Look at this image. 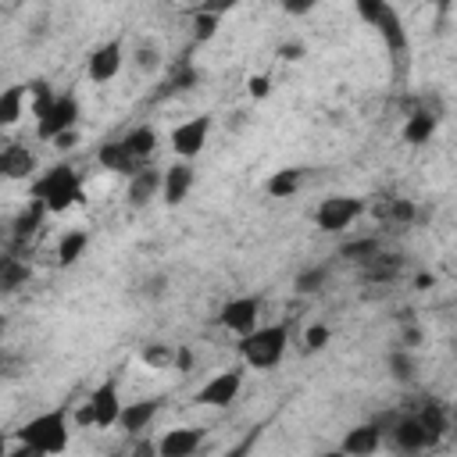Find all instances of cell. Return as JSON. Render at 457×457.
<instances>
[{
    "instance_id": "obj_3",
    "label": "cell",
    "mask_w": 457,
    "mask_h": 457,
    "mask_svg": "<svg viewBox=\"0 0 457 457\" xmlns=\"http://www.w3.org/2000/svg\"><path fill=\"white\" fill-rule=\"evenodd\" d=\"M286 343H289V325H282V321L257 325L253 332L239 336V357L253 371H271L286 357Z\"/></svg>"
},
{
    "instance_id": "obj_44",
    "label": "cell",
    "mask_w": 457,
    "mask_h": 457,
    "mask_svg": "<svg viewBox=\"0 0 457 457\" xmlns=\"http://www.w3.org/2000/svg\"><path fill=\"white\" fill-rule=\"evenodd\" d=\"M450 421H453V428H457V400H453V407H450Z\"/></svg>"
},
{
    "instance_id": "obj_6",
    "label": "cell",
    "mask_w": 457,
    "mask_h": 457,
    "mask_svg": "<svg viewBox=\"0 0 457 457\" xmlns=\"http://www.w3.org/2000/svg\"><path fill=\"white\" fill-rule=\"evenodd\" d=\"M361 214H364L361 196L336 193V196H325V200L314 207V225H318V232L336 236V232H346V228H350V225H353Z\"/></svg>"
},
{
    "instance_id": "obj_4",
    "label": "cell",
    "mask_w": 457,
    "mask_h": 457,
    "mask_svg": "<svg viewBox=\"0 0 457 457\" xmlns=\"http://www.w3.org/2000/svg\"><path fill=\"white\" fill-rule=\"evenodd\" d=\"M353 4H357L361 21L371 25V29L382 36V43H386V50H389L393 57L407 54V29H403L400 11H396L389 0H353Z\"/></svg>"
},
{
    "instance_id": "obj_2",
    "label": "cell",
    "mask_w": 457,
    "mask_h": 457,
    "mask_svg": "<svg viewBox=\"0 0 457 457\" xmlns=\"http://www.w3.org/2000/svg\"><path fill=\"white\" fill-rule=\"evenodd\" d=\"M32 200H39L50 214H64L82 200V179L71 164H50L43 175L32 179Z\"/></svg>"
},
{
    "instance_id": "obj_14",
    "label": "cell",
    "mask_w": 457,
    "mask_h": 457,
    "mask_svg": "<svg viewBox=\"0 0 457 457\" xmlns=\"http://www.w3.org/2000/svg\"><path fill=\"white\" fill-rule=\"evenodd\" d=\"M200 443H204V432L200 428H168L157 443H154V453H161V457H193L196 450H200Z\"/></svg>"
},
{
    "instance_id": "obj_30",
    "label": "cell",
    "mask_w": 457,
    "mask_h": 457,
    "mask_svg": "<svg viewBox=\"0 0 457 457\" xmlns=\"http://www.w3.org/2000/svg\"><path fill=\"white\" fill-rule=\"evenodd\" d=\"M32 278V268L29 264H21L18 257H7L4 261V271H0V286L7 289V293H14L21 282H29Z\"/></svg>"
},
{
    "instance_id": "obj_32",
    "label": "cell",
    "mask_w": 457,
    "mask_h": 457,
    "mask_svg": "<svg viewBox=\"0 0 457 457\" xmlns=\"http://www.w3.org/2000/svg\"><path fill=\"white\" fill-rule=\"evenodd\" d=\"M46 214H50V211H46L39 200H29V207H25V211L18 214V221H14V232H18V236H29V232H36V225H39Z\"/></svg>"
},
{
    "instance_id": "obj_17",
    "label": "cell",
    "mask_w": 457,
    "mask_h": 457,
    "mask_svg": "<svg viewBox=\"0 0 457 457\" xmlns=\"http://www.w3.org/2000/svg\"><path fill=\"white\" fill-rule=\"evenodd\" d=\"M161 186H164V171H157V168H139L136 175H129V189H125L129 207H146L154 196H161Z\"/></svg>"
},
{
    "instance_id": "obj_38",
    "label": "cell",
    "mask_w": 457,
    "mask_h": 457,
    "mask_svg": "<svg viewBox=\"0 0 457 457\" xmlns=\"http://www.w3.org/2000/svg\"><path fill=\"white\" fill-rule=\"evenodd\" d=\"M246 93H250L253 100H264V96L271 93V79H268V75H250V79H246Z\"/></svg>"
},
{
    "instance_id": "obj_43",
    "label": "cell",
    "mask_w": 457,
    "mask_h": 457,
    "mask_svg": "<svg viewBox=\"0 0 457 457\" xmlns=\"http://www.w3.org/2000/svg\"><path fill=\"white\" fill-rule=\"evenodd\" d=\"M414 282H418V289H432L436 286V275H418Z\"/></svg>"
},
{
    "instance_id": "obj_13",
    "label": "cell",
    "mask_w": 457,
    "mask_h": 457,
    "mask_svg": "<svg viewBox=\"0 0 457 457\" xmlns=\"http://www.w3.org/2000/svg\"><path fill=\"white\" fill-rule=\"evenodd\" d=\"M36 171H39V161L25 143H7L0 150V175L4 179L21 182V179H36Z\"/></svg>"
},
{
    "instance_id": "obj_7",
    "label": "cell",
    "mask_w": 457,
    "mask_h": 457,
    "mask_svg": "<svg viewBox=\"0 0 457 457\" xmlns=\"http://www.w3.org/2000/svg\"><path fill=\"white\" fill-rule=\"evenodd\" d=\"M211 129H214V118H211V114H193V118L179 121V125L171 129V150H175L182 161L200 157V150H204L207 139H211Z\"/></svg>"
},
{
    "instance_id": "obj_24",
    "label": "cell",
    "mask_w": 457,
    "mask_h": 457,
    "mask_svg": "<svg viewBox=\"0 0 457 457\" xmlns=\"http://www.w3.org/2000/svg\"><path fill=\"white\" fill-rule=\"evenodd\" d=\"M300 186H303V171H300V168H278V171H271V175H268L264 193H268V196H275V200H289Z\"/></svg>"
},
{
    "instance_id": "obj_15",
    "label": "cell",
    "mask_w": 457,
    "mask_h": 457,
    "mask_svg": "<svg viewBox=\"0 0 457 457\" xmlns=\"http://www.w3.org/2000/svg\"><path fill=\"white\" fill-rule=\"evenodd\" d=\"M382 439H386V428H382L378 421H364V425L346 428L339 450H343V453H353V457H368V453H375V450L382 446Z\"/></svg>"
},
{
    "instance_id": "obj_20",
    "label": "cell",
    "mask_w": 457,
    "mask_h": 457,
    "mask_svg": "<svg viewBox=\"0 0 457 457\" xmlns=\"http://www.w3.org/2000/svg\"><path fill=\"white\" fill-rule=\"evenodd\" d=\"M400 271H403V257H396V253H371L368 261H361V275L371 286H386V282L400 278Z\"/></svg>"
},
{
    "instance_id": "obj_8",
    "label": "cell",
    "mask_w": 457,
    "mask_h": 457,
    "mask_svg": "<svg viewBox=\"0 0 457 457\" xmlns=\"http://www.w3.org/2000/svg\"><path fill=\"white\" fill-rule=\"evenodd\" d=\"M243 393V371L239 368H225L218 375H211L200 389H196V403L200 407H232Z\"/></svg>"
},
{
    "instance_id": "obj_41",
    "label": "cell",
    "mask_w": 457,
    "mask_h": 457,
    "mask_svg": "<svg viewBox=\"0 0 457 457\" xmlns=\"http://www.w3.org/2000/svg\"><path fill=\"white\" fill-rule=\"evenodd\" d=\"M278 57H286V61H300V57H303V46H300V43H282V46H278Z\"/></svg>"
},
{
    "instance_id": "obj_1",
    "label": "cell",
    "mask_w": 457,
    "mask_h": 457,
    "mask_svg": "<svg viewBox=\"0 0 457 457\" xmlns=\"http://www.w3.org/2000/svg\"><path fill=\"white\" fill-rule=\"evenodd\" d=\"M68 411L57 407V411H43L36 418H29L21 428H18V446L11 450V457H50V453H64L68 450Z\"/></svg>"
},
{
    "instance_id": "obj_9",
    "label": "cell",
    "mask_w": 457,
    "mask_h": 457,
    "mask_svg": "<svg viewBox=\"0 0 457 457\" xmlns=\"http://www.w3.org/2000/svg\"><path fill=\"white\" fill-rule=\"evenodd\" d=\"M257 318H261V296H253V293L232 296V300H225V303H221V311H218L221 328L236 332V336L253 332V328H257Z\"/></svg>"
},
{
    "instance_id": "obj_18",
    "label": "cell",
    "mask_w": 457,
    "mask_h": 457,
    "mask_svg": "<svg viewBox=\"0 0 457 457\" xmlns=\"http://www.w3.org/2000/svg\"><path fill=\"white\" fill-rule=\"evenodd\" d=\"M96 161H100L104 171H114V175H136V171L143 168V164L132 157V150L125 146V139H107V143H100Z\"/></svg>"
},
{
    "instance_id": "obj_23",
    "label": "cell",
    "mask_w": 457,
    "mask_h": 457,
    "mask_svg": "<svg viewBox=\"0 0 457 457\" xmlns=\"http://www.w3.org/2000/svg\"><path fill=\"white\" fill-rule=\"evenodd\" d=\"M25 107H29V86H7L0 93V125L4 129L18 125L21 114H25Z\"/></svg>"
},
{
    "instance_id": "obj_37",
    "label": "cell",
    "mask_w": 457,
    "mask_h": 457,
    "mask_svg": "<svg viewBox=\"0 0 457 457\" xmlns=\"http://www.w3.org/2000/svg\"><path fill=\"white\" fill-rule=\"evenodd\" d=\"M278 7H282V14H289V18H303V14H311V11L318 7V0H278Z\"/></svg>"
},
{
    "instance_id": "obj_11",
    "label": "cell",
    "mask_w": 457,
    "mask_h": 457,
    "mask_svg": "<svg viewBox=\"0 0 457 457\" xmlns=\"http://www.w3.org/2000/svg\"><path fill=\"white\" fill-rule=\"evenodd\" d=\"M386 432H389V446H393V450H403V453H421V450H428V446L439 443V439L421 425L418 414H407V418L393 421V428H386Z\"/></svg>"
},
{
    "instance_id": "obj_28",
    "label": "cell",
    "mask_w": 457,
    "mask_h": 457,
    "mask_svg": "<svg viewBox=\"0 0 457 457\" xmlns=\"http://www.w3.org/2000/svg\"><path fill=\"white\" fill-rule=\"evenodd\" d=\"M418 418H421V425H425L436 439H443V436L450 432V425H453V421H450V411H446L443 403H436V400H428V403L418 411Z\"/></svg>"
},
{
    "instance_id": "obj_10",
    "label": "cell",
    "mask_w": 457,
    "mask_h": 457,
    "mask_svg": "<svg viewBox=\"0 0 457 457\" xmlns=\"http://www.w3.org/2000/svg\"><path fill=\"white\" fill-rule=\"evenodd\" d=\"M121 68H125V46H121V39H107V43H100V46L86 57V75H89V82H96V86L114 82V79L121 75Z\"/></svg>"
},
{
    "instance_id": "obj_19",
    "label": "cell",
    "mask_w": 457,
    "mask_h": 457,
    "mask_svg": "<svg viewBox=\"0 0 457 457\" xmlns=\"http://www.w3.org/2000/svg\"><path fill=\"white\" fill-rule=\"evenodd\" d=\"M157 411H161V400H157V396H150V400H132V403H125V407H121L118 428H121V432H129V436H136V432L150 428V421L157 418Z\"/></svg>"
},
{
    "instance_id": "obj_39",
    "label": "cell",
    "mask_w": 457,
    "mask_h": 457,
    "mask_svg": "<svg viewBox=\"0 0 457 457\" xmlns=\"http://www.w3.org/2000/svg\"><path fill=\"white\" fill-rule=\"evenodd\" d=\"M421 339H425V332H421V325H403L400 328V346H407V350H418L421 346Z\"/></svg>"
},
{
    "instance_id": "obj_16",
    "label": "cell",
    "mask_w": 457,
    "mask_h": 457,
    "mask_svg": "<svg viewBox=\"0 0 457 457\" xmlns=\"http://www.w3.org/2000/svg\"><path fill=\"white\" fill-rule=\"evenodd\" d=\"M193 182H196V175H193V164H189V161H175L171 168H164V186H161L164 204H168V207H179V204L189 196Z\"/></svg>"
},
{
    "instance_id": "obj_21",
    "label": "cell",
    "mask_w": 457,
    "mask_h": 457,
    "mask_svg": "<svg viewBox=\"0 0 457 457\" xmlns=\"http://www.w3.org/2000/svg\"><path fill=\"white\" fill-rule=\"evenodd\" d=\"M400 136H403V143H411V146L428 143V139L436 136V114H428V111H411V114L403 118V125H400Z\"/></svg>"
},
{
    "instance_id": "obj_29",
    "label": "cell",
    "mask_w": 457,
    "mask_h": 457,
    "mask_svg": "<svg viewBox=\"0 0 457 457\" xmlns=\"http://www.w3.org/2000/svg\"><path fill=\"white\" fill-rule=\"evenodd\" d=\"M325 282H328V268H325V264H311V268H303V271L293 278V289H296L300 296H311V293H321Z\"/></svg>"
},
{
    "instance_id": "obj_22",
    "label": "cell",
    "mask_w": 457,
    "mask_h": 457,
    "mask_svg": "<svg viewBox=\"0 0 457 457\" xmlns=\"http://www.w3.org/2000/svg\"><path fill=\"white\" fill-rule=\"evenodd\" d=\"M386 371H389V378L393 382H400V386H411L414 378H418V361H414V350H407V346H393L389 350V357H386Z\"/></svg>"
},
{
    "instance_id": "obj_33",
    "label": "cell",
    "mask_w": 457,
    "mask_h": 457,
    "mask_svg": "<svg viewBox=\"0 0 457 457\" xmlns=\"http://www.w3.org/2000/svg\"><path fill=\"white\" fill-rule=\"evenodd\" d=\"M371 253H378V239L375 236H364V239H353V243H343V250H339V257H346V261H368Z\"/></svg>"
},
{
    "instance_id": "obj_25",
    "label": "cell",
    "mask_w": 457,
    "mask_h": 457,
    "mask_svg": "<svg viewBox=\"0 0 457 457\" xmlns=\"http://www.w3.org/2000/svg\"><path fill=\"white\" fill-rule=\"evenodd\" d=\"M121 139H125V146L132 150V157H136L139 164L150 161L154 150H157V129H154V125H136V129H129Z\"/></svg>"
},
{
    "instance_id": "obj_42",
    "label": "cell",
    "mask_w": 457,
    "mask_h": 457,
    "mask_svg": "<svg viewBox=\"0 0 457 457\" xmlns=\"http://www.w3.org/2000/svg\"><path fill=\"white\" fill-rule=\"evenodd\" d=\"M75 143H79V132H75V129H68V132H61V136L54 139V146H57V150H71Z\"/></svg>"
},
{
    "instance_id": "obj_5",
    "label": "cell",
    "mask_w": 457,
    "mask_h": 457,
    "mask_svg": "<svg viewBox=\"0 0 457 457\" xmlns=\"http://www.w3.org/2000/svg\"><path fill=\"white\" fill-rule=\"evenodd\" d=\"M79 125V96L75 93H57L39 114H36V136L43 143H54L61 132Z\"/></svg>"
},
{
    "instance_id": "obj_40",
    "label": "cell",
    "mask_w": 457,
    "mask_h": 457,
    "mask_svg": "<svg viewBox=\"0 0 457 457\" xmlns=\"http://www.w3.org/2000/svg\"><path fill=\"white\" fill-rule=\"evenodd\" d=\"M139 293H143V296H161V293H164V275L143 278V282H139Z\"/></svg>"
},
{
    "instance_id": "obj_31",
    "label": "cell",
    "mask_w": 457,
    "mask_h": 457,
    "mask_svg": "<svg viewBox=\"0 0 457 457\" xmlns=\"http://www.w3.org/2000/svg\"><path fill=\"white\" fill-rule=\"evenodd\" d=\"M132 64H136V71H143V75H154L157 68H161V50H157V43H139L136 50H132Z\"/></svg>"
},
{
    "instance_id": "obj_35",
    "label": "cell",
    "mask_w": 457,
    "mask_h": 457,
    "mask_svg": "<svg viewBox=\"0 0 457 457\" xmlns=\"http://www.w3.org/2000/svg\"><path fill=\"white\" fill-rule=\"evenodd\" d=\"M386 214H389V221H396V225H411V221L418 218V207H414V200H403V196H400V200L389 204Z\"/></svg>"
},
{
    "instance_id": "obj_12",
    "label": "cell",
    "mask_w": 457,
    "mask_h": 457,
    "mask_svg": "<svg viewBox=\"0 0 457 457\" xmlns=\"http://www.w3.org/2000/svg\"><path fill=\"white\" fill-rule=\"evenodd\" d=\"M89 407H93V418H96V428H111L118 425L121 418V396H118V382L114 378H104L93 393H89Z\"/></svg>"
},
{
    "instance_id": "obj_34",
    "label": "cell",
    "mask_w": 457,
    "mask_h": 457,
    "mask_svg": "<svg viewBox=\"0 0 457 457\" xmlns=\"http://www.w3.org/2000/svg\"><path fill=\"white\" fill-rule=\"evenodd\" d=\"M218 18H221L218 11H207V7H204V11L193 18V36H196L200 43H207V39L218 32Z\"/></svg>"
},
{
    "instance_id": "obj_36",
    "label": "cell",
    "mask_w": 457,
    "mask_h": 457,
    "mask_svg": "<svg viewBox=\"0 0 457 457\" xmlns=\"http://www.w3.org/2000/svg\"><path fill=\"white\" fill-rule=\"evenodd\" d=\"M328 339H332L328 325H311V328L303 332V350H325Z\"/></svg>"
},
{
    "instance_id": "obj_26",
    "label": "cell",
    "mask_w": 457,
    "mask_h": 457,
    "mask_svg": "<svg viewBox=\"0 0 457 457\" xmlns=\"http://www.w3.org/2000/svg\"><path fill=\"white\" fill-rule=\"evenodd\" d=\"M89 246V232L86 228H68L61 239H57V264L61 268H71Z\"/></svg>"
},
{
    "instance_id": "obj_45",
    "label": "cell",
    "mask_w": 457,
    "mask_h": 457,
    "mask_svg": "<svg viewBox=\"0 0 457 457\" xmlns=\"http://www.w3.org/2000/svg\"><path fill=\"white\" fill-rule=\"evenodd\" d=\"M432 4H450V0H432Z\"/></svg>"
},
{
    "instance_id": "obj_27",
    "label": "cell",
    "mask_w": 457,
    "mask_h": 457,
    "mask_svg": "<svg viewBox=\"0 0 457 457\" xmlns=\"http://www.w3.org/2000/svg\"><path fill=\"white\" fill-rule=\"evenodd\" d=\"M175 357H179V350L171 343H143V350H139V361L146 368H154V371L175 368Z\"/></svg>"
}]
</instances>
